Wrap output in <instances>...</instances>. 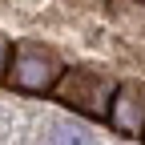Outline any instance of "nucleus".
Returning <instances> with one entry per match:
<instances>
[{"mask_svg": "<svg viewBox=\"0 0 145 145\" xmlns=\"http://www.w3.org/2000/svg\"><path fill=\"white\" fill-rule=\"evenodd\" d=\"M52 145H89V137L77 125H57V129H52Z\"/></svg>", "mask_w": 145, "mask_h": 145, "instance_id": "obj_4", "label": "nucleus"}, {"mask_svg": "<svg viewBox=\"0 0 145 145\" xmlns=\"http://www.w3.org/2000/svg\"><path fill=\"white\" fill-rule=\"evenodd\" d=\"M109 125L125 137H145V89L137 81H121L109 105Z\"/></svg>", "mask_w": 145, "mask_h": 145, "instance_id": "obj_3", "label": "nucleus"}, {"mask_svg": "<svg viewBox=\"0 0 145 145\" xmlns=\"http://www.w3.org/2000/svg\"><path fill=\"white\" fill-rule=\"evenodd\" d=\"M57 101H65L69 109L93 117V121H109V105L117 97V81L105 77L97 69H65V77L57 81Z\"/></svg>", "mask_w": 145, "mask_h": 145, "instance_id": "obj_1", "label": "nucleus"}, {"mask_svg": "<svg viewBox=\"0 0 145 145\" xmlns=\"http://www.w3.org/2000/svg\"><path fill=\"white\" fill-rule=\"evenodd\" d=\"M8 61H12V44L4 40V36H0V81L8 77Z\"/></svg>", "mask_w": 145, "mask_h": 145, "instance_id": "obj_5", "label": "nucleus"}, {"mask_svg": "<svg viewBox=\"0 0 145 145\" xmlns=\"http://www.w3.org/2000/svg\"><path fill=\"white\" fill-rule=\"evenodd\" d=\"M65 77V65L52 48L44 44H16L12 61H8V85L20 93H52L57 81Z\"/></svg>", "mask_w": 145, "mask_h": 145, "instance_id": "obj_2", "label": "nucleus"}]
</instances>
